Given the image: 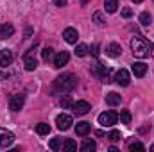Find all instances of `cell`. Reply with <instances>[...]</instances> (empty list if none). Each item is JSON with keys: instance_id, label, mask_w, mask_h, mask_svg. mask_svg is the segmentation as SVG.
<instances>
[{"instance_id": "cell-1", "label": "cell", "mask_w": 154, "mask_h": 152, "mask_svg": "<svg viewBox=\"0 0 154 152\" xmlns=\"http://www.w3.org/2000/svg\"><path fill=\"white\" fill-rule=\"evenodd\" d=\"M77 88V77L74 74H63L54 81V90L59 93H70Z\"/></svg>"}, {"instance_id": "cell-2", "label": "cell", "mask_w": 154, "mask_h": 152, "mask_svg": "<svg viewBox=\"0 0 154 152\" xmlns=\"http://www.w3.org/2000/svg\"><path fill=\"white\" fill-rule=\"evenodd\" d=\"M131 50H133V56H136V57H149L151 45L142 36H136L131 39Z\"/></svg>"}, {"instance_id": "cell-3", "label": "cell", "mask_w": 154, "mask_h": 152, "mask_svg": "<svg viewBox=\"0 0 154 152\" xmlns=\"http://www.w3.org/2000/svg\"><path fill=\"white\" fill-rule=\"evenodd\" d=\"M23 66H25L27 72H32V70L38 68V59H36V50L34 48H31V50L25 52V56H23Z\"/></svg>"}, {"instance_id": "cell-4", "label": "cell", "mask_w": 154, "mask_h": 152, "mask_svg": "<svg viewBox=\"0 0 154 152\" xmlns=\"http://www.w3.org/2000/svg\"><path fill=\"white\" fill-rule=\"evenodd\" d=\"M116 122H118V113H115V111H104L99 114V123L102 127H111Z\"/></svg>"}, {"instance_id": "cell-5", "label": "cell", "mask_w": 154, "mask_h": 152, "mask_svg": "<svg viewBox=\"0 0 154 152\" xmlns=\"http://www.w3.org/2000/svg\"><path fill=\"white\" fill-rule=\"evenodd\" d=\"M56 123H57V129H59V131H68L74 122H72V116H70V114L63 113L56 118Z\"/></svg>"}, {"instance_id": "cell-6", "label": "cell", "mask_w": 154, "mask_h": 152, "mask_svg": "<svg viewBox=\"0 0 154 152\" xmlns=\"http://www.w3.org/2000/svg\"><path fill=\"white\" fill-rule=\"evenodd\" d=\"M23 102H25V95H22V93L20 95H13L11 100H9V109L16 113V111H20L23 108Z\"/></svg>"}, {"instance_id": "cell-7", "label": "cell", "mask_w": 154, "mask_h": 152, "mask_svg": "<svg viewBox=\"0 0 154 152\" xmlns=\"http://www.w3.org/2000/svg\"><path fill=\"white\" fill-rule=\"evenodd\" d=\"M13 141H14V134L7 129H0V149L9 147Z\"/></svg>"}, {"instance_id": "cell-8", "label": "cell", "mask_w": 154, "mask_h": 152, "mask_svg": "<svg viewBox=\"0 0 154 152\" xmlns=\"http://www.w3.org/2000/svg\"><path fill=\"white\" fill-rule=\"evenodd\" d=\"M115 82L118 84V86H129V82H131V75H129V72L124 70V68H120V70L115 74Z\"/></svg>"}, {"instance_id": "cell-9", "label": "cell", "mask_w": 154, "mask_h": 152, "mask_svg": "<svg viewBox=\"0 0 154 152\" xmlns=\"http://www.w3.org/2000/svg\"><path fill=\"white\" fill-rule=\"evenodd\" d=\"M68 61H70V54H68L66 50H63V52H57V56L54 57V65H56V68H61V66H65Z\"/></svg>"}, {"instance_id": "cell-10", "label": "cell", "mask_w": 154, "mask_h": 152, "mask_svg": "<svg viewBox=\"0 0 154 152\" xmlns=\"http://www.w3.org/2000/svg\"><path fill=\"white\" fill-rule=\"evenodd\" d=\"M13 63V52L11 50H7V48H2L0 50V66H9Z\"/></svg>"}, {"instance_id": "cell-11", "label": "cell", "mask_w": 154, "mask_h": 152, "mask_svg": "<svg viewBox=\"0 0 154 152\" xmlns=\"http://www.w3.org/2000/svg\"><path fill=\"white\" fill-rule=\"evenodd\" d=\"M90 109H91V106H90L86 100H79V102L74 104V111H75L77 114H88Z\"/></svg>"}, {"instance_id": "cell-12", "label": "cell", "mask_w": 154, "mask_h": 152, "mask_svg": "<svg viewBox=\"0 0 154 152\" xmlns=\"http://www.w3.org/2000/svg\"><path fill=\"white\" fill-rule=\"evenodd\" d=\"M63 38L66 43H77V38H79V32H77L74 27H68V29H65V32H63Z\"/></svg>"}, {"instance_id": "cell-13", "label": "cell", "mask_w": 154, "mask_h": 152, "mask_svg": "<svg viewBox=\"0 0 154 152\" xmlns=\"http://www.w3.org/2000/svg\"><path fill=\"white\" fill-rule=\"evenodd\" d=\"M106 54H108L109 57H118V56L122 54V47L113 41V43H109V45L106 47Z\"/></svg>"}, {"instance_id": "cell-14", "label": "cell", "mask_w": 154, "mask_h": 152, "mask_svg": "<svg viewBox=\"0 0 154 152\" xmlns=\"http://www.w3.org/2000/svg\"><path fill=\"white\" fill-rule=\"evenodd\" d=\"M13 34H14V27H13V23H4V25L0 27V38L2 39L11 38Z\"/></svg>"}, {"instance_id": "cell-15", "label": "cell", "mask_w": 154, "mask_h": 152, "mask_svg": "<svg viewBox=\"0 0 154 152\" xmlns=\"http://www.w3.org/2000/svg\"><path fill=\"white\" fill-rule=\"evenodd\" d=\"M90 129H91V125L88 122H79L75 125V134L77 136H86L90 132Z\"/></svg>"}, {"instance_id": "cell-16", "label": "cell", "mask_w": 154, "mask_h": 152, "mask_svg": "<svg viewBox=\"0 0 154 152\" xmlns=\"http://www.w3.org/2000/svg\"><path fill=\"white\" fill-rule=\"evenodd\" d=\"M122 102V97L118 95V93H115V91H109L108 95H106V104L108 106H118Z\"/></svg>"}, {"instance_id": "cell-17", "label": "cell", "mask_w": 154, "mask_h": 152, "mask_svg": "<svg viewBox=\"0 0 154 152\" xmlns=\"http://www.w3.org/2000/svg\"><path fill=\"white\" fill-rule=\"evenodd\" d=\"M147 72V65L145 63H133V74L136 77H143Z\"/></svg>"}, {"instance_id": "cell-18", "label": "cell", "mask_w": 154, "mask_h": 152, "mask_svg": "<svg viewBox=\"0 0 154 152\" xmlns=\"http://www.w3.org/2000/svg\"><path fill=\"white\" fill-rule=\"evenodd\" d=\"M61 150L63 152H74V150H77V143L72 138H66L63 141V145H61Z\"/></svg>"}, {"instance_id": "cell-19", "label": "cell", "mask_w": 154, "mask_h": 152, "mask_svg": "<svg viewBox=\"0 0 154 152\" xmlns=\"http://www.w3.org/2000/svg\"><path fill=\"white\" fill-rule=\"evenodd\" d=\"M97 149V143L93 141V140H90V138H86L84 141H82V145H81V150L82 152H93Z\"/></svg>"}, {"instance_id": "cell-20", "label": "cell", "mask_w": 154, "mask_h": 152, "mask_svg": "<svg viewBox=\"0 0 154 152\" xmlns=\"http://www.w3.org/2000/svg\"><path fill=\"white\" fill-rule=\"evenodd\" d=\"M104 9L106 13H115L118 9V0H104Z\"/></svg>"}, {"instance_id": "cell-21", "label": "cell", "mask_w": 154, "mask_h": 152, "mask_svg": "<svg viewBox=\"0 0 154 152\" xmlns=\"http://www.w3.org/2000/svg\"><path fill=\"white\" fill-rule=\"evenodd\" d=\"M91 20L99 25V27H102L104 23H106V20H104V14H102V11H95L93 13V16H91Z\"/></svg>"}, {"instance_id": "cell-22", "label": "cell", "mask_w": 154, "mask_h": 152, "mask_svg": "<svg viewBox=\"0 0 154 152\" xmlns=\"http://www.w3.org/2000/svg\"><path fill=\"white\" fill-rule=\"evenodd\" d=\"M151 22H152V18H151V14H149L147 11L140 14V23H142L143 27H149V25H151Z\"/></svg>"}, {"instance_id": "cell-23", "label": "cell", "mask_w": 154, "mask_h": 152, "mask_svg": "<svg viewBox=\"0 0 154 152\" xmlns=\"http://www.w3.org/2000/svg\"><path fill=\"white\" fill-rule=\"evenodd\" d=\"M36 132H38L39 136H45V134H48V132H50V127H48V123H38V125H36Z\"/></svg>"}, {"instance_id": "cell-24", "label": "cell", "mask_w": 154, "mask_h": 152, "mask_svg": "<svg viewBox=\"0 0 154 152\" xmlns=\"http://www.w3.org/2000/svg\"><path fill=\"white\" fill-rule=\"evenodd\" d=\"M75 54L79 56V57H84V56L88 54V47H86L84 43H81V45H77V47H75Z\"/></svg>"}, {"instance_id": "cell-25", "label": "cell", "mask_w": 154, "mask_h": 152, "mask_svg": "<svg viewBox=\"0 0 154 152\" xmlns=\"http://www.w3.org/2000/svg\"><path fill=\"white\" fill-rule=\"evenodd\" d=\"M61 145H63V143H61V140H59V138H54V140H50V143H48V147H50L52 150H59V149H61Z\"/></svg>"}, {"instance_id": "cell-26", "label": "cell", "mask_w": 154, "mask_h": 152, "mask_svg": "<svg viewBox=\"0 0 154 152\" xmlns=\"http://www.w3.org/2000/svg\"><path fill=\"white\" fill-rule=\"evenodd\" d=\"M120 138H122L120 131H111V132L108 134V140H109V141H113V143H115V141H120Z\"/></svg>"}, {"instance_id": "cell-27", "label": "cell", "mask_w": 154, "mask_h": 152, "mask_svg": "<svg viewBox=\"0 0 154 152\" xmlns=\"http://www.w3.org/2000/svg\"><path fill=\"white\" fill-rule=\"evenodd\" d=\"M120 120H122V123L129 125V123H131V113H129V111H122V113H120Z\"/></svg>"}, {"instance_id": "cell-28", "label": "cell", "mask_w": 154, "mask_h": 152, "mask_svg": "<svg viewBox=\"0 0 154 152\" xmlns=\"http://www.w3.org/2000/svg\"><path fill=\"white\" fill-rule=\"evenodd\" d=\"M59 104H61V108H65V109H66V108H74V102L70 100V97H63Z\"/></svg>"}, {"instance_id": "cell-29", "label": "cell", "mask_w": 154, "mask_h": 152, "mask_svg": "<svg viewBox=\"0 0 154 152\" xmlns=\"http://www.w3.org/2000/svg\"><path fill=\"white\" fill-rule=\"evenodd\" d=\"M41 57H43V61H48V59L52 57V48H48V47L43 48V50H41Z\"/></svg>"}, {"instance_id": "cell-30", "label": "cell", "mask_w": 154, "mask_h": 152, "mask_svg": "<svg viewBox=\"0 0 154 152\" xmlns=\"http://www.w3.org/2000/svg\"><path fill=\"white\" fill-rule=\"evenodd\" d=\"M129 150H140V152H143L145 150V147H143V145H142V143H138V141H134V143H131V145H129Z\"/></svg>"}, {"instance_id": "cell-31", "label": "cell", "mask_w": 154, "mask_h": 152, "mask_svg": "<svg viewBox=\"0 0 154 152\" xmlns=\"http://www.w3.org/2000/svg\"><path fill=\"white\" fill-rule=\"evenodd\" d=\"M122 16H124V18H131V16H133V11H131L129 7H124V9H122Z\"/></svg>"}, {"instance_id": "cell-32", "label": "cell", "mask_w": 154, "mask_h": 152, "mask_svg": "<svg viewBox=\"0 0 154 152\" xmlns=\"http://www.w3.org/2000/svg\"><path fill=\"white\" fill-rule=\"evenodd\" d=\"M54 4L59 5V7H65V5H66V0H54Z\"/></svg>"}, {"instance_id": "cell-33", "label": "cell", "mask_w": 154, "mask_h": 152, "mask_svg": "<svg viewBox=\"0 0 154 152\" xmlns=\"http://www.w3.org/2000/svg\"><path fill=\"white\" fill-rule=\"evenodd\" d=\"M91 50H93V56H99V45H97V43L91 47Z\"/></svg>"}, {"instance_id": "cell-34", "label": "cell", "mask_w": 154, "mask_h": 152, "mask_svg": "<svg viewBox=\"0 0 154 152\" xmlns=\"http://www.w3.org/2000/svg\"><path fill=\"white\" fill-rule=\"evenodd\" d=\"M131 2H134V4H142L143 0H131Z\"/></svg>"}, {"instance_id": "cell-35", "label": "cell", "mask_w": 154, "mask_h": 152, "mask_svg": "<svg viewBox=\"0 0 154 152\" xmlns=\"http://www.w3.org/2000/svg\"><path fill=\"white\" fill-rule=\"evenodd\" d=\"M81 4H88V0H81Z\"/></svg>"}, {"instance_id": "cell-36", "label": "cell", "mask_w": 154, "mask_h": 152, "mask_svg": "<svg viewBox=\"0 0 154 152\" xmlns=\"http://www.w3.org/2000/svg\"><path fill=\"white\" fill-rule=\"evenodd\" d=\"M151 152H154V145H152V147H151Z\"/></svg>"}]
</instances>
